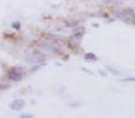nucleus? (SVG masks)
<instances>
[{
    "label": "nucleus",
    "mask_w": 135,
    "mask_h": 118,
    "mask_svg": "<svg viewBox=\"0 0 135 118\" xmlns=\"http://www.w3.org/2000/svg\"><path fill=\"white\" fill-rule=\"evenodd\" d=\"M19 118H33V115H31V114H21L20 116H19Z\"/></svg>",
    "instance_id": "7ed1b4c3"
},
{
    "label": "nucleus",
    "mask_w": 135,
    "mask_h": 118,
    "mask_svg": "<svg viewBox=\"0 0 135 118\" xmlns=\"http://www.w3.org/2000/svg\"><path fill=\"white\" fill-rule=\"evenodd\" d=\"M135 81V78H127V79H124V81Z\"/></svg>",
    "instance_id": "0eeeda50"
},
{
    "label": "nucleus",
    "mask_w": 135,
    "mask_h": 118,
    "mask_svg": "<svg viewBox=\"0 0 135 118\" xmlns=\"http://www.w3.org/2000/svg\"><path fill=\"white\" fill-rule=\"evenodd\" d=\"M24 105H25V102H24L23 99H16L9 104V107H11L12 110H17V111H18V110L23 109Z\"/></svg>",
    "instance_id": "f257e3e1"
},
{
    "label": "nucleus",
    "mask_w": 135,
    "mask_h": 118,
    "mask_svg": "<svg viewBox=\"0 0 135 118\" xmlns=\"http://www.w3.org/2000/svg\"><path fill=\"white\" fill-rule=\"evenodd\" d=\"M5 89H8V85H6V84H0V90H5Z\"/></svg>",
    "instance_id": "423d86ee"
},
{
    "label": "nucleus",
    "mask_w": 135,
    "mask_h": 118,
    "mask_svg": "<svg viewBox=\"0 0 135 118\" xmlns=\"http://www.w3.org/2000/svg\"><path fill=\"white\" fill-rule=\"evenodd\" d=\"M8 78L11 80H14V81H19L21 79V73L20 72H16V71H11L8 73Z\"/></svg>",
    "instance_id": "f03ea898"
},
{
    "label": "nucleus",
    "mask_w": 135,
    "mask_h": 118,
    "mask_svg": "<svg viewBox=\"0 0 135 118\" xmlns=\"http://www.w3.org/2000/svg\"><path fill=\"white\" fill-rule=\"evenodd\" d=\"M85 59H94V60H96V57L94 56L93 53H86L85 54Z\"/></svg>",
    "instance_id": "20e7f679"
},
{
    "label": "nucleus",
    "mask_w": 135,
    "mask_h": 118,
    "mask_svg": "<svg viewBox=\"0 0 135 118\" xmlns=\"http://www.w3.org/2000/svg\"><path fill=\"white\" fill-rule=\"evenodd\" d=\"M12 27H14V28H17V30H18V28H20V24H19V23H14V24H12Z\"/></svg>",
    "instance_id": "39448f33"
}]
</instances>
